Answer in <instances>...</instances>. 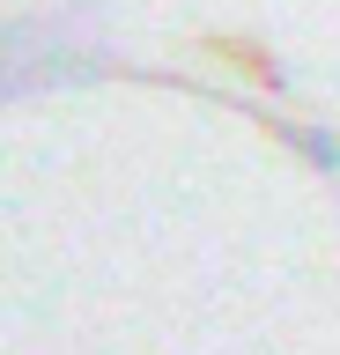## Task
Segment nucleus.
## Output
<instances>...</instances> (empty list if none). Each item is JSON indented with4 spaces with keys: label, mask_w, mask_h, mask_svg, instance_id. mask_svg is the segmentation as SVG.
<instances>
[{
    "label": "nucleus",
    "mask_w": 340,
    "mask_h": 355,
    "mask_svg": "<svg viewBox=\"0 0 340 355\" xmlns=\"http://www.w3.org/2000/svg\"><path fill=\"white\" fill-rule=\"evenodd\" d=\"M296 148L311 155L318 171H333V178H340V141H333V133H318V126H303V133H296Z\"/></svg>",
    "instance_id": "f257e3e1"
}]
</instances>
